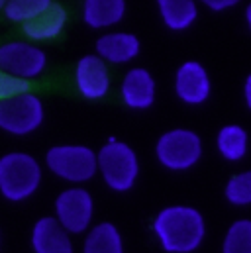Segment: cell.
Wrapping results in <instances>:
<instances>
[{
  "mask_svg": "<svg viewBox=\"0 0 251 253\" xmlns=\"http://www.w3.org/2000/svg\"><path fill=\"white\" fill-rule=\"evenodd\" d=\"M0 248H2V230H0Z\"/></svg>",
  "mask_w": 251,
  "mask_h": 253,
  "instance_id": "cell-27",
  "label": "cell"
},
{
  "mask_svg": "<svg viewBox=\"0 0 251 253\" xmlns=\"http://www.w3.org/2000/svg\"><path fill=\"white\" fill-rule=\"evenodd\" d=\"M94 196L83 185H71L53 200V218L71 236L86 234L94 222Z\"/></svg>",
  "mask_w": 251,
  "mask_h": 253,
  "instance_id": "cell-6",
  "label": "cell"
},
{
  "mask_svg": "<svg viewBox=\"0 0 251 253\" xmlns=\"http://www.w3.org/2000/svg\"><path fill=\"white\" fill-rule=\"evenodd\" d=\"M127 0H83V22L90 30H110L126 18Z\"/></svg>",
  "mask_w": 251,
  "mask_h": 253,
  "instance_id": "cell-15",
  "label": "cell"
},
{
  "mask_svg": "<svg viewBox=\"0 0 251 253\" xmlns=\"http://www.w3.org/2000/svg\"><path fill=\"white\" fill-rule=\"evenodd\" d=\"M47 171L69 185H84L98 175L96 151L83 143H57L45 151Z\"/></svg>",
  "mask_w": 251,
  "mask_h": 253,
  "instance_id": "cell-4",
  "label": "cell"
},
{
  "mask_svg": "<svg viewBox=\"0 0 251 253\" xmlns=\"http://www.w3.org/2000/svg\"><path fill=\"white\" fill-rule=\"evenodd\" d=\"M69 22V12L67 8L53 2L47 10H43L40 16L34 20L26 22L22 26V34L34 42V43H43V42H53L61 36Z\"/></svg>",
  "mask_w": 251,
  "mask_h": 253,
  "instance_id": "cell-14",
  "label": "cell"
},
{
  "mask_svg": "<svg viewBox=\"0 0 251 253\" xmlns=\"http://www.w3.org/2000/svg\"><path fill=\"white\" fill-rule=\"evenodd\" d=\"M155 4L161 22L171 32H185L198 18L196 0H155Z\"/></svg>",
  "mask_w": 251,
  "mask_h": 253,
  "instance_id": "cell-17",
  "label": "cell"
},
{
  "mask_svg": "<svg viewBox=\"0 0 251 253\" xmlns=\"http://www.w3.org/2000/svg\"><path fill=\"white\" fill-rule=\"evenodd\" d=\"M53 4V0H8L2 14L8 22L24 26L26 22L40 16L43 10H47Z\"/></svg>",
  "mask_w": 251,
  "mask_h": 253,
  "instance_id": "cell-18",
  "label": "cell"
},
{
  "mask_svg": "<svg viewBox=\"0 0 251 253\" xmlns=\"http://www.w3.org/2000/svg\"><path fill=\"white\" fill-rule=\"evenodd\" d=\"M94 53L108 65H127L141 53V42L131 32H104L94 42Z\"/></svg>",
  "mask_w": 251,
  "mask_h": 253,
  "instance_id": "cell-12",
  "label": "cell"
},
{
  "mask_svg": "<svg viewBox=\"0 0 251 253\" xmlns=\"http://www.w3.org/2000/svg\"><path fill=\"white\" fill-rule=\"evenodd\" d=\"M30 84L32 83H26V81L6 73L4 69H0V100H6V98H12L16 94L30 90Z\"/></svg>",
  "mask_w": 251,
  "mask_h": 253,
  "instance_id": "cell-22",
  "label": "cell"
},
{
  "mask_svg": "<svg viewBox=\"0 0 251 253\" xmlns=\"http://www.w3.org/2000/svg\"><path fill=\"white\" fill-rule=\"evenodd\" d=\"M226 196L234 204H250L251 202V171L236 175L230 179L226 187Z\"/></svg>",
  "mask_w": 251,
  "mask_h": 253,
  "instance_id": "cell-21",
  "label": "cell"
},
{
  "mask_svg": "<svg viewBox=\"0 0 251 253\" xmlns=\"http://www.w3.org/2000/svg\"><path fill=\"white\" fill-rule=\"evenodd\" d=\"M155 157L169 171H187L200 161L202 141L192 129H169L159 135L155 143Z\"/></svg>",
  "mask_w": 251,
  "mask_h": 253,
  "instance_id": "cell-7",
  "label": "cell"
},
{
  "mask_svg": "<svg viewBox=\"0 0 251 253\" xmlns=\"http://www.w3.org/2000/svg\"><path fill=\"white\" fill-rule=\"evenodd\" d=\"M175 92L190 106L206 102L210 96V79L206 69L198 61H185L175 73Z\"/></svg>",
  "mask_w": 251,
  "mask_h": 253,
  "instance_id": "cell-13",
  "label": "cell"
},
{
  "mask_svg": "<svg viewBox=\"0 0 251 253\" xmlns=\"http://www.w3.org/2000/svg\"><path fill=\"white\" fill-rule=\"evenodd\" d=\"M45 122L43 100L26 90L12 98L0 100V129L14 137H26L36 133Z\"/></svg>",
  "mask_w": 251,
  "mask_h": 253,
  "instance_id": "cell-5",
  "label": "cell"
},
{
  "mask_svg": "<svg viewBox=\"0 0 251 253\" xmlns=\"http://www.w3.org/2000/svg\"><path fill=\"white\" fill-rule=\"evenodd\" d=\"M43 167L28 151L0 155V196L8 202H26L42 187Z\"/></svg>",
  "mask_w": 251,
  "mask_h": 253,
  "instance_id": "cell-2",
  "label": "cell"
},
{
  "mask_svg": "<svg viewBox=\"0 0 251 253\" xmlns=\"http://www.w3.org/2000/svg\"><path fill=\"white\" fill-rule=\"evenodd\" d=\"M218 149L230 161L242 159L248 149V133L240 126L222 127L218 133Z\"/></svg>",
  "mask_w": 251,
  "mask_h": 253,
  "instance_id": "cell-19",
  "label": "cell"
},
{
  "mask_svg": "<svg viewBox=\"0 0 251 253\" xmlns=\"http://www.w3.org/2000/svg\"><path fill=\"white\" fill-rule=\"evenodd\" d=\"M83 253H126L124 236L112 222L92 224L84 234Z\"/></svg>",
  "mask_w": 251,
  "mask_h": 253,
  "instance_id": "cell-16",
  "label": "cell"
},
{
  "mask_svg": "<svg viewBox=\"0 0 251 253\" xmlns=\"http://www.w3.org/2000/svg\"><path fill=\"white\" fill-rule=\"evenodd\" d=\"M151 230L167 253H192L200 248L206 226L202 214L192 206H165L151 224Z\"/></svg>",
  "mask_w": 251,
  "mask_h": 253,
  "instance_id": "cell-1",
  "label": "cell"
},
{
  "mask_svg": "<svg viewBox=\"0 0 251 253\" xmlns=\"http://www.w3.org/2000/svg\"><path fill=\"white\" fill-rule=\"evenodd\" d=\"M120 98L122 104L129 110H149L157 98V83L153 75L143 67L127 69L120 83Z\"/></svg>",
  "mask_w": 251,
  "mask_h": 253,
  "instance_id": "cell-10",
  "label": "cell"
},
{
  "mask_svg": "<svg viewBox=\"0 0 251 253\" xmlns=\"http://www.w3.org/2000/svg\"><path fill=\"white\" fill-rule=\"evenodd\" d=\"M6 2H8V0H0V12L4 10V6H6Z\"/></svg>",
  "mask_w": 251,
  "mask_h": 253,
  "instance_id": "cell-26",
  "label": "cell"
},
{
  "mask_svg": "<svg viewBox=\"0 0 251 253\" xmlns=\"http://www.w3.org/2000/svg\"><path fill=\"white\" fill-rule=\"evenodd\" d=\"M200 4H204L206 8H210L212 12H222V10H228L236 4H240L242 0H196Z\"/></svg>",
  "mask_w": 251,
  "mask_h": 253,
  "instance_id": "cell-23",
  "label": "cell"
},
{
  "mask_svg": "<svg viewBox=\"0 0 251 253\" xmlns=\"http://www.w3.org/2000/svg\"><path fill=\"white\" fill-rule=\"evenodd\" d=\"M71 238L53 216H42L32 226L30 246L34 253H75Z\"/></svg>",
  "mask_w": 251,
  "mask_h": 253,
  "instance_id": "cell-11",
  "label": "cell"
},
{
  "mask_svg": "<svg viewBox=\"0 0 251 253\" xmlns=\"http://www.w3.org/2000/svg\"><path fill=\"white\" fill-rule=\"evenodd\" d=\"M47 53L30 40H12L0 43V69L32 83L47 71Z\"/></svg>",
  "mask_w": 251,
  "mask_h": 253,
  "instance_id": "cell-8",
  "label": "cell"
},
{
  "mask_svg": "<svg viewBox=\"0 0 251 253\" xmlns=\"http://www.w3.org/2000/svg\"><path fill=\"white\" fill-rule=\"evenodd\" d=\"M246 20H248V26H250L251 30V2L248 4V8H246Z\"/></svg>",
  "mask_w": 251,
  "mask_h": 253,
  "instance_id": "cell-25",
  "label": "cell"
},
{
  "mask_svg": "<svg viewBox=\"0 0 251 253\" xmlns=\"http://www.w3.org/2000/svg\"><path fill=\"white\" fill-rule=\"evenodd\" d=\"M75 86L84 100H104L112 88L110 67L96 53L83 55L75 65Z\"/></svg>",
  "mask_w": 251,
  "mask_h": 253,
  "instance_id": "cell-9",
  "label": "cell"
},
{
  "mask_svg": "<svg viewBox=\"0 0 251 253\" xmlns=\"http://www.w3.org/2000/svg\"><path fill=\"white\" fill-rule=\"evenodd\" d=\"M224 253H251V222L240 220L232 224L224 240Z\"/></svg>",
  "mask_w": 251,
  "mask_h": 253,
  "instance_id": "cell-20",
  "label": "cell"
},
{
  "mask_svg": "<svg viewBox=\"0 0 251 253\" xmlns=\"http://www.w3.org/2000/svg\"><path fill=\"white\" fill-rule=\"evenodd\" d=\"M246 98H248V104H250L251 108V75L250 79H248V83H246Z\"/></svg>",
  "mask_w": 251,
  "mask_h": 253,
  "instance_id": "cell-24",
  "label": "cell"
},
{
  "mask_svg": "<svg viewBox=\"0 0 251 253\" xmlns=\"http://www.w3.org/2000/svg\"><path fill=\"white\" fill-rule=\"evenodd\" d=\"M96 163L104 185L118 194H126L133 189L141 173L135 149L116 137H110L104 145H100L96 151Z\"/></svg>",
  "mask_w": 251,
  "mask_h": 253,
  "instance_id": "cell-3",
  "label": "cell"
}]
</instances>
